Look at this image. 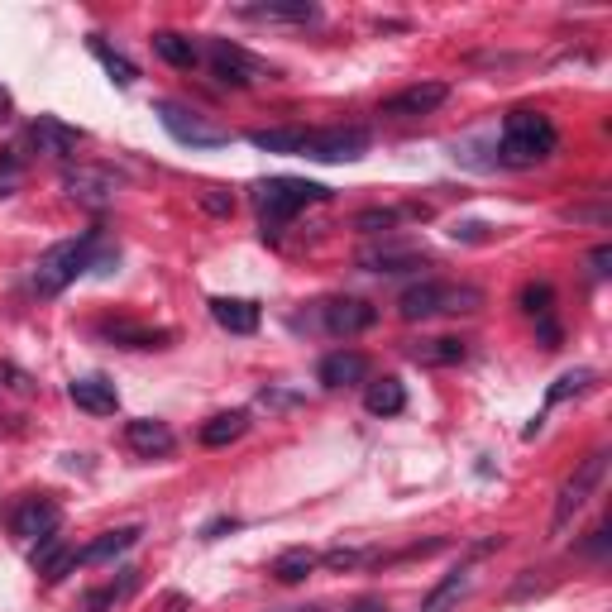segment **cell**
<instances>
[{
    "label": "cell",
    "mask_w": 612,
    "mask_h": 612,
    "mask_svg": "<svg viewBox=\"0 0 612 612\" xmlns=\"http://www.w3.org/2000/svg\"><path fill=\"white\" fill-rule=\"evenodd\" d=\"M115 268H120V249L106 244V230H101V225H91L77 240H63V244H53V249H44L39 263H34V278H29V283H34L39 297H58V292H67L77 278H87V273L110 278Z\"/></svg>",
    "instance_id": "1"
},
{
    "label": "cell",
    "mask_w": 612,
    "mask_h": 612,
    "mask_svg": "<svg viewBox=\"0 0 612 612\" xmlns=\"http://www.w3.org/2000/svg\"><path fill=\"white\" fill-rule=\"evenodd\" d=\"M555 149H560V130H555V120L546 110H507L493 163H503V168H536Z\"/></svg>",
    "instance_id": "2"
},
{
    "label": "cell",
    "mask_w": 612,
    "mask_h": 612,
    "mask_svg": "<svg viewBox=\"0 0 612 612\" xmlns=\"http://www.w3.org/2000/svg\"><path fill=\"white\" fill-rule=\"evenodd\" d=\"M326 197H330V187L306 182V177H263V182H254V211H259L263 240H278L283 225L297 211H306V206H316V201H326Z\"/></svg>",
    "instance_id": "3"
},
{
    "label": "cell",
    "mask_w": 612,
    "mask_h": 612,
    "mask_svg": "<svg viewBox=\"0 0 612 612\" xmlns=\"http://www.w3.org/2000/svg\"><path fill=\"white\" fill-rule=\"evenodd\" d=\"M483 306V287L474 283H445V278H421L397 297L402 321H431V316H474Z\"/></svg>",
    "instance_id": "4"
},
{
    "label": "cell",
    "mask_w": 612,
    "mask_h": 612,
    "mask_svg": "<svg viewBox=\"0 0 612 612\" xmlns=\"http://www.w3.org/2000/svg\"><path fill=\"white\" fill-rule=\"evenodd\" d=\"M378 321V306L364 302V297H326V302H311L306 316H297L292 326L297 330H321L330 340H350V335H364Z\"/></svg>",
    "instance_id": "5"
},
{
    "label": "cell",
    "mask_w": 612,
    "mask_h": 612,
    "mask_svg": "<svg viewBox=\"0 0 612 612\" xmlns=\"http://www.w3.org/2000/svg\"><path fill=\"white\" fill-rule=\"evenodd\" d=\"M608 459H612L608 450H593V455L579 459L574 474L560 483V498H555V512H550V531H555V536L569 531V522L589 507V498L598 493V483H603V474H608Z\"/></svg>",
    "instance_id": "6"
},
{
    "label": "cell",
    "mask_w": 612,
    "mask_h": 612,
    "mask_svg": "<svg viewBox=\"0 0 612 612\" xmlns=\"http://www.w3.org/2000/svg\"><path fill=\"white\" fill-rule=\"evenodd\" d=\"M153 115H158V125L173 134L182 149H225V144H230V130H225V125L206 120L201 110L182 106V101H153Z\"/></svg>",
    "instance_id": "7"
},
{
    "label": "cell",
    "mask_w": 612,
    "mask_h": 612,
    "mask_svg": "<svg viewBox=\"0 0 612 612\" xmlns=\"http://www.w3.org/2000/svg\"><path fill=\"white\" fill-rule=\"evenodd\" d=\"M373 134L364 125H326V130H302L297 158H316V163H359L369 153Z\"/></svg>",
    "instance_id": "8"
},
{
    "label": "cell",
    "mask_w": 612,
    "mask_h": 612,
    "mask_svg": "<svg viewBox=\"0 0 612 612\" xmlns=\"http://www.w3.org/2000/svg\"><path fill=\"white\" fill-rule=\"evenodd\" d=\"M206 67H211V77H216L220 87H259V82L278 77L263 58H254L249 48L230 44V39H211L206 44Z\"/></svg>",
    "instance_id": "9"
},
{
    "label": "cell",
    "mask_w": 612,
    "mask_h": 612,
    "mask_svg": "<svg viewBox=\"0 0 612 612\" xmlns=\"http://www.w3.org/2000/svg\"><path fill=\"white\" fill-rule=\"evenodd\" d=\"M58 526H63V507L58 498H48V493H24L15 498L10 507V531L20 536V541H48V536H58Z\"/></svg>",
    "instance_id": "10"
},
{
    "label": "cell",
    "mask_w": 612,
    "mask_h": 612,
    "mask_svg": "<svg viewBox=\"0 0 612 612\" xmlns=\"http://www.w3.org/2000/svg\"><path fill=\"white\" fill-rule=\"evenodd\" d=\"M63 192L77 206H87V211H106L115 206V192H120V177H110L106 168H91V163H67L63 168Z\"/></svg>",
    "instance_id": "11"
},
{
    "label": "cell",
    "mask_w": 612,
    "mask_h": 612,
    "mask_svg": "<svg viewBox=\"0 0 612 612\" xmlns=\"http://www.w3.org/2000/svg\"><path fill=\"white\" fill-rule=\"evenodd\" d=\"M450 101V87L445 82H416V87H402L397 96H388L378 115H393V120H416V115H431Z\"/></svg>",
    "instance_id": "12"
},
{
    "label": "cell",
    "mask_w": 612,
    "mask_h": 612,
    "mask_svg": "<svg viewBox=\"0 0 612 612\" xmlns=\"http://www.w3.org/2000/svg\"><path fill=\"white\" fill-rule=\"evenodd\" d=\"M426 254L412 249V244H397V240H383V244H369L359 249V268L364 273H421L426 268Z\"/></svg>",
    "instance_id": "13"
},
{
    "label": "cell",
    "mask_w": 612,
    "mask_h": 612,
    "mask_svg": "<svg viewBox=\"0 0 612 612\" xmlns=\"http://www.w3.org/2000/svg\"><path fill=\"white\" fill-rule=\"evenodd\" d=\"M369 354L359 350H330L321 364H316V383L321 388H359V383H369Z\"/></svg>",
    "instance_id": "14"
},
{
    "label": "cell",
    "mask_w": 612,
    "mask_h": 612,
    "mask_svg": "<svg viewBox=\"0 0 612 612\" xmlns=\"http://www.w3.org/2000/svg\"><path fill=\"white\" fill-rule=\"evenodd\" d=\"M235 15L254 24H321V5L316 0H259V5H240Z\"/></svg>",
    "instance_id": "15"
},
{
    "label": "cell",
    "mask_w": 612,
    "mask_h": 612,
    "mask_svg": "<svg viewBox=\"0 0 612 612\" xmlns=\"http://www.w3.org/2000/svg\"><path fill=\"white\" fill-rule=\"evenodd\" d=\"M125 445L144 459H163L177 450V436H173V426L158 421V416H134V421H125Z\"/></svg>",
    "instance_id": "16"
},
{
    "label": "cell",
    "mask_w": 612,
    "mask_h": 612,
    "mask_svg": "<svg viewBox=\"0 0 612 612\" xmlns=\"http://www.w3.org/2000/svg\"><path fill=\"white\" fill-rule=\"evenodd\" d=\"M67 397H72V407H77V412H91V416H115V407H120L115 383L101 378V373H91V378H72V383H67Z\"/></svg>",
    "instance_id": "17"
},
{
    "label": "cell",
    "mask_w": 612,
    "mask_h": 612,
    "mask_svg": "<svg viewBox=\"0 0 612 612\" xmlns=\"http://www.w3.org/2000/svg\"><path fill=\"white\" fill-rule=\"evenodd\" d=\"M206 306H211V321L230 335H254L263 321V306L249 302V297H211Z\"/></svg>",
    "instance_id": "18"
},
{
    "label": "cell",
    "mask_w": 612,
    "mask_h": 612,
    "mask_svg": "<svg viewBox=\"0 0 612 612\" xmlns=\"http://www.w3.org/2000/svg\"><path fill=\"white\" fill-rule=\"evenodd\" d=\"M29 144L39 153H48V158H67V153L82 144V130L63 125L58 115H39V120H29Z\"/></svg>",
    "instance_id": "19"
},
{
    "label": "cell",
    "mask_w": 612,
    "mask_h": 612,
    "mask_svg": "<svg viewBox=\"0 0 612 612\" xmlns=\"http://www.w3.org/2000/svg\"><path fill=\"white\" fill-rule=\"evenodd\" d=\"M101 335L110 345H120V350H168L173 345V330L168 326H134V321H106Z\"/></svg>",
    "instance_id": "20"
},
{
    "label": "cell",
    "mask_w": 612,
    "mask_h": 612,
    "mask_svg": "<svg viewBox=\"0 0 612 612\" xmlns=\"http://www.w3.org/2000/svg\"><path fill=\"white\" fill-rule=\"evenodd\" d=\"M407 359H412V364H426V369H455V364L469 359V340H455V335L416 340V345H407Z\"/></svg>",
    "instance_id": "21"
},
{
    "label": "cell",
    "mask_w": 612,
    "mask_h": 612,
    "mask_svg": "<svg viewBox=\"0 0 612 612\" xmlns=\"http://www.w3.org/2000/svg\"><path fill=\"white\" fill-rule=\"evenodd\" d=\"M29 560H34V569L44 574V584H63L67 574L77 569V550L67 546L63 536H48V541H39V546H34V555H29Z\"/></svg>",
    "instance_id": "22"
},
{
    "label": "cell",
    "mask_w": 612,
    "mask_h": 612,
    "mask_svg": "<svg viewBox=\"0 0 612 612\" xmlns=\"http://www.w3.org/2000/svg\"><path fill=\"white\" fill-rule=\"evenodd\" d=\"M139 536H144V526H115V531H106L91 546L77 550V565H106L115 555H125L130 546H139Z\"/></svg>",
    "instance_id": "23"
},
{
    "label": "cell",
    "mask_w": 612,
    "mask_h": 612,
    "mask_svg": "<svg viewBox=\"0 0 612 612\" xmlns=\"http://www.w3.org/2000/svg\"><path fill=\"white\" fill-rule=\"evenodd\" d=\"M426 216H431L426 206H369V211L354 216V230H364V235H388L402 220H426Z\"/></svg>",
    "instance_id": "24"
},
{
    "label": "cell",
    "mask_w": 612,
    "mask_h": 612,
    "mask_svg": "<svg viewBox=\"0 0 612 612\" xmlns=\"http://www.w3.org/2000/svg\"><path fill=\"white\" fill-rule=\"evenodd\" d=\"M407 407V388H402V378H369L364 383V412L369 416H397Z\"/></svg>",
    "instance_id": "25"
},
{
    "label": "cell",
    "mask_w": 612,
    "mask_h": 612,
    "mask_svg": "<svg viewBox=\"0 0 612 612\" xmlns=\"http://www.w3.org/2000/svg\"><path fill=\"white\" fill-rule=\"evenodd\" d=\"M244 431H249V412L244 407H235V412H216L206 426L197 431V440L206 445V450H225L230 440H240Z\"/></svg>",
    "instance_id": "26"
},
{
    "label": "cell",
    "mask_w": 612,
    "mask_h": 612,
    "mask_svg": "<svg viewBox=\"0 0 612 612\" xmlns=\"http://www.w3.org/2000/svg\"><path fill=\"white\" fill-rule=\"evenodd\" d=\"M149 44H153V53H158L168 67H197L201 63L197 39H187V34H177V29H153Z\"/></svg>",
    "instance_id": "27"
},
{
    "label": "cell",
    "mask_w": 612,
    "mask_h": 612,
    "mask_svg": "<svg viewBox=\"0 0 612 612\" xmlns=\"http://www.w3.org/2000/svg\"><path fill=\"white\" fill-rule=\"evenodd\" d=\"M469 584H474V574H469V569L459 565L455 574H445V579H440L436 589H431L426 598H421V612H450V608L459 603V598L469 593Z\"/></svg>",
    "instance_id": "28"
},
{
    "label": "cell",
    "mask_w": 612,
    "mask_h": 612,
    "mask_svg": "<svg viewBox=\"0 0 612 612\" xmlns=\"http://www.w3.org/2000/svg\"><path fill=\"white\" fill-rule=\"evenodd\" d=\"M87 48L96 53V63H101V67L110 72V82H115V87H134V82H139V67H134L130 58H125V53H115V48H110L106 39H101V34H91Z\"/></svg>",
    "instance_id": "29"
},
{
    "label": "cell",
    "mask_w": 612,
    "mask_h": 612,
    "mask_svg": "<svg viewBox=\"0 0 612 612\" xmlns=\"http://www.w3.org/2000/svg\"><path fill=\"white\" fill-rule=\"evenodd\" d=\"M316 565H321V555H316V550L292 546V550H283V555L273 560V569H268V574H273L278 584H302V579H306V574H311Z\"/></svg>",
    "instance_id": "30"
},
{
    "label": "cell",
    "mask_w": 612,
    "mask_h": 612,
    "mask_svg": "<svg viewBox=\"0 0 612 612\" xmlns=\"http://www.w3.org/2000/svg\"><path fill=\"white\" fill-rule=\"evenodd\" d=\"M134 589H139V569H120V579H110L106 589L87 593V598H82V608L87 612H110L115 603H125Z\"/></svg>",
    "instance_id": "31"
},
{
    "label": "cell",
    "mask_w": 612,
    "mask_h": 612,
    "mask_svg": "<svg viewBox=\"0 0 612 612\" xmlns=\"http://www.w3.org/2000/svg\"><path fill=\"white\" fill-rule=\"evenodd\" d=\"M249 144L259 153H297L302 125H278V130H249Z\"/></svg>",
    "instance_id": "32"
},
{
    "label": "cell",
    "mask_w": 612,
    "mask_h": 612,
    "mask_svg": "<svg viewBox=\"0 0 612 612\" xmlns=\"http://www.w3.org/2000/svg\"><path fill=\"white\" fill-rule=\"evenodd\" d=\"M593 378H598V373H593V369H569V373H560V378L550 383V393H546V407H560L565 397H579V393H589V388H593Z\"/></svg>",
    "instance_id": "33"
},
{
    "label": "cell",
    "mask_w": 612,
    "mask_h": 612,
    "mask_svg": "<svg viewBox=\"0 0 612 612\" xmlns=\"http://www.w3.org/2000/svg\"><path fill=\"white\" fill-rule=\"evenodd\" d=\"M522 311L526 316H536V321H541V316H555V287L550 283H526L522 287Z\"/></svg>",
    "instance_id": "34"
},
{
    "label": "cell",
    "mask_w": 612,
    "mask_h": 612,
    "mask_svg": "<svg viewBox=\"0 0 612 612\" xmlns=\"http://www.w3.org/2000/svg\"><path fill=\"white\" fill-rule=\"evenodd\" d=\"M197 201H201V211L206 216H235V192H225V187H201L197 192Z\"/></svg>",
    "instance_id": "35"
},
{
    "label": "cell",
    "mask_w": 612,
    "mask_h": 612,
    "mask_svg": "<svg viewBox=\"0 0 612 612\" xmlns=\"http://www.w3.org/2000/svg\"><path fill=\"white\" fill-rule=\"evenodd\" d=\"M306 402V393H292V388H263L259 393V407H268V412H287V407H302Z\"/></svg>",
    "instance_id": "36"
},
{
    "label": "cell",
    "mask_w": 612,
    "mask_h": 612,
    "mask_svg": "<svg viewBox=\"0 0 612 612\" xmlns=\"http://www.w3.org/2000/svg\"><path fill=\"white\" fill-rule=\"evenodd\" d=\"M373 555H378V550H326L321 560H326L330 569H359L364 560H373Z\"/></svg>",
    "instance_id": "37"
},
{
    "label": "cell",
    "mask_w": 612,
    "mask_h": 612,
    "mask_svg": "<svg viewBox=\"0 0 612 612\" xmlns=\"http://www.w3.org/2000/svg\"><path fill=\"white\" fill-rule=\"evenodd\" d=\"M565 220H589V225H608V201H598V206H565Z\"/></svg>",
    "instance_id": "38"
},
{
    "label": "cell",
    "mask_w": 612,
    "mask_h": 612,
    "mask_svg": "<svg viewBox=\"0 0 612 612\" xmlns=\"http://www.w3.org/2000/svg\"><path fill=\"white\" fill-rule=\"evenodd\" d=\"M240 517H211V522L201 526V541H220V536H225V531H240Z\"/></svg>",
    "instance_id": "39"
},
{
    "label": "cell",
    "mask_w": 612,
    "mask_h": 612,
    "mask_svg": "<svg viewBox=\"0 0 612 612\" xmlns=\"http://www.w3.org/2000/svg\"><path fill=\"white\" fill-rule=\"evenodd\" d=\"M608 263H612V244H598V249H593V254H589V268H593V278H608V273H612Z\"/></svg>",
    "instance_id": "40"
},
{
    "label": "cell",
    "mask_w": 612,
    "mask_h": 612,
    "mask_svg": "<svg viewBox=\"0 0 612 612\" xmlns=\"http://www.w3.org/2000/svg\"><path fill=\"white\" fill-rule=\"evenodd\" d=\"M0 378H10V388H15V393H34V383H29L20 369H10V364H0Z\"/></svg>",
    "instance_id": "41"
},
{
    "label": "cell",
    "mask_w": 612,
    "mask_h": 612,
    "mask_svg": "<svg viewBox=\"0 0 612 612\" xmlns=\"http://www.w3.org/2000/svg\"><path fill=\"white\" fill-rule=\"evenodd\" d=\"M455 240H488V225H455Z\"/></svg>",
    "instance_id": "42"
},
{
    "label": "cell",
    "mask_w": 612,
    "mask_h": 612,
    "mask_svg": "<svg viewBox=\"0 0 612 612\" xmlns=\"http://www.w3.org/2000/svg\"><path fill=\"white\" fill-rule=\"evenodd\" d=\"M345 612H388V603H383V598H359V603H350Z\"/></svg>",
    "instance_id": "43"
},
{
    "label": "cell",
    "mask_w": 612,
    "mask_h": 612,
    "mask_svg": "<svg viewBox=\"0 0 612 612\" xmlns=\"http://www.w3.org/2000/svg\"><path fill=\"white\" fill-rule=\"evenodd\" d=\"M584 550H589V555H603V550H608V526H598V531L589 536V546H584Z\"/></svg>",
    "instance_id": "44"
},
{
    "label": "cell",
    "mask_w": 612,
    "mask_h": 612,
    "mask_svg": "<svg viewBox=\"0 0 612 612\" xmlns=\"http://www.w3.org/2000/svg\"><path fill=\"white\" fill-rule=\"evenodd\" d=\"M187 608H192V603H187L182 593H168V612H187Z\"/></svg>",
    "instance_id": "45"
},
{
    "label": "cell",
    "mask_w": 612,
    "mask_h": 612,
    "mask_svg": "<svg viewBox=\"0 0 612 612\" xmlns=\"http://www.w3.org/2000/svg\"><path fill=\"white\" fill-rule=\"evenodd\" d=\"M273 612H326L321 603H306V608H273Z\"/></svg>",
    "instance_id": "46"
},
{
    "label": "cell",
    "mask_w": 612,
    "mask_h": 612,
    "mask_svg": "<svg viewBox=\"0 0 612 612\" xmlns=\"http://www.w3.org/2000/svg\"><path fill=\"white\" fill-rule=\"evenodd\" d=\"M0 120H10V96L0 91Z\"/></svg>",
    "instance_id": "47"
}]
</instances>
